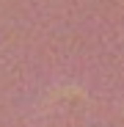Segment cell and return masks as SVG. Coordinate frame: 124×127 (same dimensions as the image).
Segmentation results:
<instances>
[]
</instances>
